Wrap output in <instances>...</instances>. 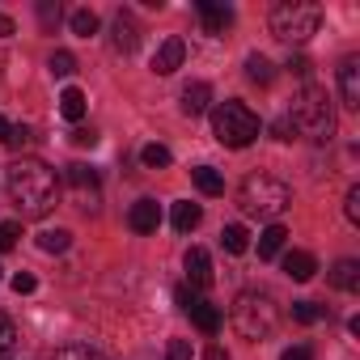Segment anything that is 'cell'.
I'll return each instance as SVG.
<instances>
[{"label":"cell","mask_w":360,"mask_h":360,"mask_svg":"<svg viewBox=\"0 0 360 360\" xmlns=\"http://www.w3.org/2000/svg\"><path fill=\"white\" fill-rule=\"evenodd\" d=\"M0 360H18V347H9V352H0Z\"/></svg>","instance_id":"obj_44"},{"label":"cell","mask_w":360,"mask_h":360,"mask_svg":"<svg viewBox=\"0 0 360 360\" xmlns=\"http://www.w3.org/2000/svg\"><path fill=\"white\" fill-rule=\"evenodd\" d=\"M208 102H212V85H208V81H191V85L183 89V115H187V119L204 115Z\"/></svg>","instance_id":"obj_15"},{"label":"cell","mask_w":360,"mask_h":360,"mask_svg":"<svg viewBox=\"0 0 360 360\" xmlns=\"http://www.w3.org/2000/svg\"><path fill=\"white\" fill-rule=\"evenodd\" d=\"M5 187H9V200L18 204V212L26 221H39L56 208L60 200V183H56V169L39 157H18L9 169H5Z\"/></svg>","instance_id":"obj_1"},{"label":"cell","mask_w":360,"mask_h":360,"mask_svg":"<svg viewBox=\"0 0 360 360\" xmlns=\"http://www.w3.org/2000/svg\"><path fill=\"white\" fill-rule=\"evenodd\" d=\"M127 225H131L136 233H157V225H161V208H157V200H136L131 212H127Z\"/></svg>","instance_id":"obj_11"},{"label":"cell","mask_w":360,"mask_h":360,"mask_svg":"<svg viewBox=\"0 0 360 360\" xmlns=\"http://www.w3.org/2000/svg\"><path fill=\"white\" fill-rule=\"evenodd\" d=\"M200 221H204V208H200V204H191V200L174 204V229H178V233H191Z\"/></svg>","instance_id":"obj_19"},{"label":"cell","mask_w":360,"mask_h":360,"mask_svg":"<svg viewBox=\"0 0 360 360\" xmlns=\"http://www.w3.org/2000/svg\"><path fill=\"white\" fill-rule=\"evenodd\" d=\"M165 360H191V343L187 339H169L165 343Z\"/></svg>","instance_id":"obj_31"},{"label":"cell","mask_w":360,"mask_h":360,"mask_svg":"<svg viewBox=\"0 0 360 360\" xmlns=\"http://www.w3.org/2000/svg\"><path fill=\"white\" fill-rule=\"evenodd\" d=\"M314 271H318V259H314L309 250H288V255H284V276H288V280L305 284V280H314Z\"/></svg>","instance_id":"obj_13"},{"label":"cell","mask_w":360,"mask_h":360,"mask_svg":"<svg viewBox=\"0 0 360 360\" xmlns=\"http://www.w3.org/2000/svg\"><path fill=\"white\" fill-rule=\"evenodd\" d=\"M322 26V9L309 0H280L271 9V34L280 43H309Z\"/></svg>","instance_id":"obj_6"},{"label":"cell","mask_w":360,"mask_h":360,"mask_svg":"<svg viewBox=\"0 0 360 360\" xmlns=\"http://www.w3.org/2000/svg\"><path fill=\"white\" fill-rule=\"evenodd\" d=\"M72 144H77V148H94V144H98V131H94V127H77V131H72Z\"/></svg>","instance_id":"obj_35"},{"label":"cell","mask_w":360,"mask_h":360,"mask_svg":"<svg viewBox=\"0 0 360 360\" xmlns=\"http://www.w3.org/2000/svg\"><path fill=\"white\" fill-rule=\"evenodd\" d=\"M51 360H102V352H94L89 343H68V347H60Z\"/></svg>","instance_id":"obj_27"},{"label":"cell","mask_w":360,"mask_h":360,"mask_svg":"<svg viewBox=\"0 0 360 360\" xmlns=\"http://www.w3.org/2000/svg\"><path fill=\"white\" fill-rule=\"evenodd\" d=\"M195 9H200L208 34H225V26H233V9H229V5H212V0H200Z\"/></svg>","instance_id":"obj_14"},{"label":"cell","mask_w":360,"mask_h":360,"mask_svg":"<svg viewBox=\"0 0 360 360\" xmlns=\"http://www.w3.org/2000/svg\"><path fill=\"white\" fill-rule=\"evenodd\" d=\"M191 178H195V187H200L204 195H225V178H221L212 165H195Z\"/></svg>","instance_id":"obj_20"},{"label":"cell","mask_w":360,"mask_h":360,"mask_svg":"<svg viewBox=\"0 0 360 360\" xmlns=\"http://www.w3.org/2000/svg\"><path fill=\"white\" fill-rule=\"evenodd\" d=\"M212 136H217L225 148H246V144L259 140V115H255L246 102L229 98V102L212 106Z\"/></svg>","instance_id":"obj_5"},{"label":"cell","mask_w":360,"mask_h":360,"mask_svg":"<svg viewBox=\"0 0 360 360\" xmlns=\"http://www.w3.org/2000/svg\"><path fill=\"white\" fill-rule=\"evenodd\" d=\"M229 318H233V330H238L242 339L259 343V339H267V335L276 330V322H280V309H276V301H271L267 292H259V288H246V292H238V301H233Z\"/></svg>","instance_id":"obj_4"},{"label":"cell","mask_w":360,"mask_h":360,"mask_svg":"<svg viewBox=\"0 0 360 360\" xmlns=\"http://www.w3.org/2000/svg\"><path fill=\"white\" fill-rule=\"evenodd\" d=\"M208 360H229V352H225L221 343H212V347H208Z\"/></svg>","instance_id":"obj_41"},{"label":"cell","mask_w":360,"mask_h":360,"mask_svg":"<svg viewBox=\"0 0 360 360\" xmlns=\"http://www.w3.org/2000/svg\"><path fill=\"white\" fill-rule=\"evenodd\" d=\"M284 242H288V229H284V225H267V229L259 233V259H276V255L284 250Z\"/></svg>","instance_id":"obj_18"},{"label":"cell","mask_w":360,"mask_h":360,"mask_svg":"<svg viewBox=\"0 0 360 360\" xmlns=\"http://www.w3.org/2000/svg\"><path fill=\"white\" fill-rule=\"evenodd\" d=\"M34 288H39V280H34L30 271H18V276H13V292H34Z\"/></svg>","instance_id":"obj_37"},{"label":"cell","mask_w":360,"mask_h":360,"mask_svg":"<svg viewBox=\"0 0 360 360\" xmlns=\"http://www.w3.org/2000/svg\"><path fill=\"white\" fill-rule=\"evenodd\" d=\"M5 140H9V119L0 115V144H5Z\"/></svg>","instance_id":"obj_43"},{"label":"cell","mask_w":360,"mask_h":360,"mask_svg":"<svg viewBox=\"0 0 360 360\" xmlns=\"http://www.w3.org/2000/svg\"><path fill=\"white\" fill-rule=\"evenodd\" d=\"M68 26H72L77 39H89V34H98V13H94V9H77V13L68 18Z\"/></svg>","instance_id":"obj_24"},{"label":"cell","mask_w":360,"mask_h":360,"mask_svg":"<svg viewBox=\"0 0 360 360\" xmlns=\"http://www.w3.org/2000/svg\"><path fill=\"white\" fill-rule=\"evenodd\" d=\"M60 115H64L68 123H81V119H85V94H81V89H64V94H60Z\"/></svg>","instance_id":"obj_21"},{"label":"cell","mask_w":360,"mask_h":360,"mask_svg":"<svg viewBox=\"0 0 360 360\" xmlns=\"http://www.w3.org/2000/svg\"><path fill=\"white\" fill-rule=\"evenodd\" d=\"M64 183H68V195H72V204L81 208V212H98V204H102V183H98V169H89V165H68V174H64Z\"/></svg>","instance_id":"obj_7"},{"label":"cell","mask_w":360,"mask_h":360,"mask_svg":"<svg viewBox=\"0 0 360 360\" xmlns=\"http://www.w3.org/2000/svg\"><path fill=\"white\" fill-rule=\"evenodd\" d=\"M183 56H187V43H183V39H165V43L157 47V56H153V72H157V77L178 72V68H183Z\"/></svg>","instance_id":"obj_8"},{"label":"cell","mask_w":360,"mask_h":360,"mask_svg":"<svg viewBox=\"0 0 360 360\" xmlns=\"http://www.w3.org/2000/svg\"><path fill=\"white\" fill-rule=\"evenodd\" d=\"M0 34H5V39L13 34V18H5V13H0Z\"/></svg>","instance_id":"obj_42"},{"label":"cell","mask_w":360,"mask_h":360,"mask_svg":"<svg viewBox=\"0 0 360 360\" xmlns=\"http://www.w3.org/2000/svg\"><path fill=\"white\" fill-rule=\"evenodd\" d=\"M72 246V233L68 229H43L39 233V250H47V255H64Z\"/></svg>","instance_id":"obj_23"},{"label":"cell","mask_w":360,"mask_h":360,"mask_svg":"<svg viewBox=\"0 0 360 360\" xmlns=\"http://www.w3.org/2000/svg\"><path fill=\"white\" fill-rule=\"evenodd\" d=\"M174 301H178V309H191V305H195V292H191L187 284H178V288H174Z\"/></svg>","instance_id":"obj_38"},{"label":"cell","mask_w":360,"mask_h":360,"mask_svg":"<svg viewBox=\"0 0 360 360\" xmlns=\"http://www.w3.org/2000/svg\"><path fill=\"white\" fill-rule=\"evenodd\" d=\"M39 22L51 30L56 22H60V5H51V0H43V5H39Z\"/></svg>","instance_id":"obj_34"},{"label":"cell","mask_w":360,"mask_h":360,"mask_svg":"<svg viewBox=\"0 0 360 360\" xmlns=\"http://www.w3.org/2000/svg\"><path fill=\"white\" fill-rule=\"evenodd\" d=\"M5 144H13V148H22V144H30V127L26 123H18V127H9V140Z\"/></svg>","instance_id":"obj_36"},{"label":"cell","mask_w":360,"mask_h":360,"mask_svg":"<svg viewBox=\"0 0 360 360\" xmlns=\"http://www.w3.org/2000/svg\"><path fill=\"white\" fill-rule=\"evenodd\" d=\"M288 127H292L297 136L314 140V144H326V140L335 136V110H330L326 89L305 85V89L292 98V106H288Z\"/></svg>","instance_id":"obj_2"},{"label":"cell","mask_w":360,"mask_h":360,"mask_svg":"<svg viewBox=\"0 0 360 360\" xmlns=\"http://www.w3.org/2000/svg\"><path fill=\"white\" fill-rule=\"evenodd\" d=\"M140 161H144L148 169H165V165H169V148H165V144H144V148H140Z\"/></svg>","instance_id":"obj_26"},{"label":"cell","mask_w":360,"mask_h":360,"mask_svg":"<svg viewBox=\"0 0 360 360\" xmlns=\"http://www.w3.org/2000/svg\"><path fill=\"white\" fill-rule=\"evenodd\" d=\"M280 360H314V347H309V343H297V347H288Z\"/></svg>","instance_id":"obj_39"},{"label":"cell","mask_w":360,"mask_h":360,"mask_svg":"<svg viewBox=\"0 0 360 360\" xmlns=\"http://www.w3.org/2000/svg\"><path fill=\"white\" fill-rule=\"evenodd\" d=\"M318 318H322V305H314V301H292V322L314 326Z\"/></svg>","instance_id":"obj_29"},{"label":"cell","mask_w":360,"mask_h":360,"mask_svg":"<svg viewBox=\"0 0 360 360\" xmlns=\"http://www.w3.org/2000/svg\"><path fill=\"white\" fill-rule=\"evenodd\" d=\"M339 94H343V106H347V110L360 106V60H356V56H347V60L339 64Z\"/></svg>","instance_id":"obj_9"},{"label":"cell","mask_w":360,"mask_h":360,"mask_svg":"<svg viewBox=\"0 0 360 360\" xmlns=\"http://www.w3.org/2000/svg\"><path fill=\"white\" fill-rule=\"evenodd\" d=\"M221 246H225L229 255H242V250L250 246V233H246L242 225H225V229H221Z\"/></svg>","instance_id":"obj_25"},{"label":"cell","mask_w":360,"mask_h":360,"mask_svg":"<svg viewBox=\"0 0 360 360\" xmlns=\"http://www.w3.org/2000/svg\"><path fill=\"white\" fill-rule=\"evenodd\" d=\"M238 208L250 221H271L276 225V217H284L292 208V191L280 183V178H271V174H250L246 183L238 187Z\"/></svg>","instance_id":"obj_3"},{"label":"cell","mask_w":360,"mask_h":360,"mask_svg":"<svg viewBox=\"0 0 360 360\" xmlns=\"http://www.w3.org/2000/svg\"><path fill=\"white\" fill-rule=\"evenodd\" d=\"M187 276L195 288H212V255L204 246H191L187 250Z\"/></svg>","instance_id":"obj_12"},{"label":"cell","mask_w":360,"mask_h":360,"mask_svg":"<svg viewBox=\"0 0 360 360\" xmlns=\"http://www.w3.org/2000/svg\"><path fill=\"white\" fill-rule=\"evenodd\" d=\"M110 47H115L119 56H131V51L140 47V30H136V22H131L127 13H119V18L110 22Z\"/></svg>","instance_id":"obj_10"},{"label":"cell","mask_w":360,"mask_h":360,"mask_svg":"<svg viewBox=\"0 0 360 360\" xmlns=\"http://www.w3.org/2000/svg\"><path fill=\"white\" fill-rule=\"evenodd\" d=\"M18 238H22V225H13V221L0 225V250H13V246H18Z\"/></svg>","instance_id":"obj_30"},{"label":"cell","mask_w":360,"mask_h":360,"mask_svg":"<svg viewBox=\"0 0 360 360\" xmlns=\"http://www.w3.org/2000/svg\"><path fill=\"white\" fill-rule=\"evenodd\" d=\"M13 339H18V330H13L9 314H0V352H9V347H13Z\"/></svg>","instance_id":"obj_33"},{"label":"cell","mask_w":360,"mask_h":360,"mask_svg":"<svg viewBox=\"0 0 360 360\" xmlns=\"http://www.w3.org/2000/svg\"><path fill=\"white\" fill-rule=\"evenodd\" d=\"M288 72H292V77H305V72H309V60H305V56H292V60H288Z\"/></svg>","instance_id":"obj_40"},{"label":"cell","mask_w":360,"mask_h":360,"mask_svg":"<svg viewBox=\"0 0 360 360\" xmlns=\"http://www.w3.org/2000/svg\"><path fill=\"white\" fill-rule=\"evenodd\" d=\"M187 314H191V322H195L204 335H217V330H221V309H217V305H208V301L195 297V305H191Z\"/></svg>","instance_id":"obj_17"},{"label":"cell","mask_w":360,"mask_h":360,"mask_svg":"<svg viewBox=\"0 0 360 360\" xmlns=\"http://www.w3.org/2000/svg\"><path fill=\"white\" fill-rule=\"evenodd\" d=\"M246 77H250L255 85H271V81H276V68H271L267 56H246Z\"/></svg>","instance_id":"obj_22"},{"label":"cell","mask_w":360,"mask_h":360,"mask_svg":"<svg viewBox=\"0 0 360 360\" xmlns=\"http://www.w3.org/2000/svg\"><path fill=\"white\" fill-rule=\"evenodd\" d=\"M47 68H51V77H72L77 72V60H72V51H51Z\"/></svg>","instance_id":"obj_28"},{"label":"cell","mask_w":360,"mask_h":360,"mask_svg":"<svg viewBox=\"0 0 360 360\" xmlns=\"http://www.w3.org/2000/svg\"><path fill=\"white\" fill-rule=\"evenodd\" d=\"M330 284L343 288V292H356V288H360V263H356V259H339L335 271H330Z\"/></svg>","instance_id":"obj_16"},{"label":"cell","mask_w":360,"mask_h":360,"mask_svg":"<svg viewBox=\"0 0 360 360\" xmlns=\"http://www.w3.org/2000/svg\"><path fill=\"white\" fill-rule=\"evenodd\" d=\"M343 212H347V221H352V225H360V187H352V191H347Z\"/></svg>","instance_id":"obj_32"}]
</instances>
